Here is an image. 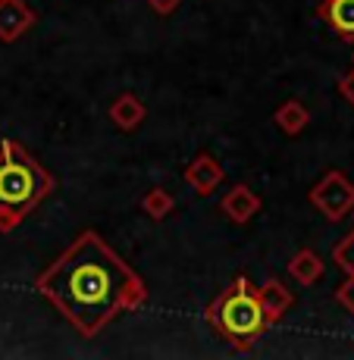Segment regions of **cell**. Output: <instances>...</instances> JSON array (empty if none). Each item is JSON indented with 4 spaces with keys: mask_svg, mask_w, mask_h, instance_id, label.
Segmentation results:
<instances>
[{
    "mask_svg": "<svg viewBox=\"0 0 354 360\" xmlns=\"http://www.w3.org/2000/svg\"><path fill=\"white\" fill-rule=\"evenodd\" d=\"M34 288L85 338L148 304L144 279L94 229L75 235L72 245L38 273Z\"/></svg>",
    "mask_w": 354,
    "mask_h": 360,
    "instance_id": "cell-1",
    "label": "cell"
},
{
    "mask_svg": "<svg viewBox=\"0 0 354 360\" xmlns=\"http://www.w3.org/2000/svg\"><path fill=\"white\" fill-rule=\"evenodd\" d=\"M57 188V179L13 138H0V232H13Z\"/></svg>",
    "mask_w": 354,
    "mask_h": 360,
    "instance_id": "cell-2",
    "label": "cell"
},
{
    "mask_svg": "<svg viewBox=\"0 0 354 360\" xmlns=\"http://www.w3.org/2000/svg\"><path fill=\"white\" fill-rule=\"evenodd\" d=\"M204 320L223 342H229L235 351H251L267 332V316H263L258 285L248 276H235L232 282L207 304Z\"/></svg>",
    "mask_w": 354,
    "mask_h": 360,
    "instance_id": "cell-3",
    "label": "cell"
},
{
    "mask_svg": "<svg viewBox=\"0 0 354 360\" xmlns=\"http://www.w3.org/2000/svg\"><path fill=\"white\" fill-rule=\"evenodd\" d=\"M310 204H314L329 223H342L354 210V182L342 169H329L320 182L310 188Z\"/></svg>",
    "mask_w": 354,
    "mask_h": 360,
    "instance_id": "cell-4",
    "label": "cell"
},
{
    "mask_svg": "<svg viewBox=\"0 0 354 360\" xmlns=\"http://www.w3.org/2000/svg\"><path fill=\"white\" fill-rule=\"evenodd\" d=\"M34 22H38V13L25 0H0V41L4 44L19 41Z\"/></svg>",
    "mask_w": 354,
    "mask_h": 360,
    "instance_id": "cell-5",
    "label": "cell"
},
{
    "mask_svg": "<svg viewBox=\"0 0 354 360\" xmlns=\"http://www.w3.org/2000/svg\"><path fill=\"white\" fill-rule=\"evenodd\" d=\"M260 207H263V200L251 185H232V188L223 195V200H220V210H223L235 226L251 223V219L260 213Z\"/></svg>",
    "mask_w": 354,
    "mask_h": 360,
    "instance_id": "cell-6",
    "label": "cell"
},
{
    "mask_svg": "<svg viewBox=\"0 0 354 360\" xmlns=\"http://www.w3.org/2000/svg\"><path fill=\"white\" fill-rule=\"evenodd\" d=\"M185 182L194 188V195L207 198L220 188V182H223V166L217 163V157L198 154L189 166H185Z\"/></svg>",
    "mask_w": 354,
    "mask_h": 360,
    "instance_id": "cell-7",
    "label": "cell"
},
{
    "mask_svg": "<svg viewBox=\"0 0 354 360\" xmlns=\"http://www.w3.org/2000/svg\"><path fill=\"white\" fill-rule=\"evenodd\" d=\"M258 297H260L263 316H267L270 326H276V323L295 307V295H291V288L279 279H267L263 285H258Z\"/></svg>",
    "mask_w": 354,
    "mask_h": 360,
    "instance_id": "cell-8",
    "label": "cell"
},
{
    "mask_svg": "<svg viewBox=\"0 0 354 360\" xmlns=\"http://www.w3.org/2000/svg\"><path fill=\"white\" fill-rule=\"evenodd\" d=\"M317 13L342 41H354V0H320Z\"/></svg>",
    "mask_w": 354,
    "mask_h": 360,
    "instance_id": "cell-9",
    "label": "cell"
},
{
    "mask_svg": "<svg viewBox=\"0 0 354 360\" xmlns=\"http://www.w3.org/2000/svg\"><path fill=\"white\" fill-rule=\"evenodd\" d=\"M144 116H148V110H144L141 98L132 91L120 94V98L110 103V120H113V126L122 129V131H135L144 122Z\"/></svg>",
    "mask_w": 354,
    "mask_h": 360,
    "instance_id": "cell-10",
    "label": "cell"
},
{
    "mask_svg": "<svg viewBox=\"0 0 354 360\" xmlns=\"http://www.w3.org/2000/svg\"><path fill=\"white\" fill-rule=\"evenodd\" d=\"M326 273V263L317 251H310V248H304V251H298L295 257L289 260V276L298 282V285H317V282L323 279Z\"/></svg>",
    "mask_w": 354,
    "mask_h": 360,
    "instance_id": "cell-11",
    "label": "cell"
},
{
    "mask_svg": "<svg viewBox=\"0 0 354 360\" xmlns=\"http://www.w3.org/2000/svg\"><path fill=\"white\" fill-rule=\"evenodd\" d=\"M273 122H276V129L286 131V135H298V131L308 129L310 113H308V107H304L301 101H286L273 113Z\"/></svg>",
    "mask_w": 354,
    "mask_h": 360,
    "instance_id": "cell-12",
    "label": "cell"
},
{
    "mask_svg": "<svg viewBox=\"0 0 354 360\" xmlns=\"http://www.w3.org/2000/svg\"><path fill=\"white\" fill-rule=\"evenodd\" d=\"M172 207H176V198H172L166 188H160V185H157V188H151L148 195L141 198V210L148 213L151 219H157V223L170 217V213H172Z\"/></svg>",
    "mask_w": 354,
    "mask_h": 360,
    "instance_id": "cell-13",
    "label": "cell"
},
{
    "mask_svg": "<svg viewBox=\"0 0 354 360\" xmlns=\"http://www.w3.org/2000/svg\"><path fill=\"white\" fill-rule=\"evenodd\" d=\"M332 263H336L345 276L354 273V232H348L336 248H332Z\"/></svg>",
    "mask_w": 354,
    "mask_h": 360,
    "instance_id": "cell-14",
    "label": "cell"
},
{
    "mask_svg": "<svg viewBox=\"0 0 354 360\" xmlns=\"http://www.w3.org/2000/svg\"><path fill=\"white\" fill-rule=\"evenodd\" d=\"M336 301L342 304V307L354 316V273H351V276H345V282L336 288Z\"/></svg>",
    "mask_w": 354,
    "mask_h": 360,
    "instance_id": "cell-15",
    "label": "cell"
},
{
    "mask_svg": "<svg viewBox=\"0 0 354 360\" xmlns=\"http://www.w3.org/2000/svg\"><path fill=\"white\" fill-rule=\"evenodd\" d=\"M179 4H182V0H148V6L157 16H172V13L179 10Z\"/></svg>",
    "mask_w": 354,
    "mask_h": 360,
    "instance_id": "cell-16",
    "label": "cell"
},
{
    "mask_svg": "<svg viewBox=\"0 0 354 360\" xmlns=\"http://www.w3.org/2000/svg\"><path fill=\"white\" fill-rule=\"evenodd\" d=\"M339 94H342V98L354 107V69H351V72H345L342 79H339Z\"/></svg>",
    "mask_w": 354,
    "mask_h": 360,
    "instance_id": "cell-17",
    "label": "cell"
},
{
    "mask_svg": "<svg viewBox=\"0 0 354 360\" xmlns=\"http://www.w3.org/2000/svg\"><path fill=\"white\" fill-rule=\"evenodd\" d=\"M351 63H354V53H351Z\"/></svg>",
    "mask_w": 354,
    "mask_h": 360,
    "instance_id": "cell-18",
    "label": "cell"
},
{
    "mask_svg": "<svg viewBox=\"0 0 354 360\" xmlns=\"http://www.w3.org/2000/svg\"><path fill=\"white\" fill-rule=\"evenodd\" d=\"M351 213H354V210H351Z\"/></svg>",
    "mask_w": 354,
    "mask_h": 360,
    "instance_id": "cell-19",
    "label": "cell"
}]
</instances>
